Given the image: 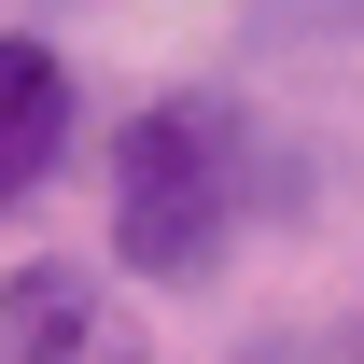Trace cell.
<instances>
[{"label":"cell","instance_id":"6da1fadb","mask_svg":"<svg viewBox=\"0 0 364 364\" xmlns=\"http://www.w3.org/2000/svg\"><path fill=\"white\" fill-rule=\"evenodd\" d=\"M252 127H238V98L182 85L154 98L127 127V154H112V252H127V280H168V294H196V280L225 267L238 238V196H252Z\"/></svg>","mask_w":364,"mask_h":364},{"label":"cell","instance_id":"7a4b0ae2","mask_svg":"<svg viewBox=\"0 0 364 364\" xmlns=\"http://www.w3.org/2000/svg\"><path fill=\"white\" fill-rule=\"evenodd\" d=\"M0 364H154V350L112 309V280L28 252V267H0Z\"/></svg>","mask_w":364,"mask_h":364},{"label":"cell","instance_id":"3957f363","mask_svg":"<svg viewBox=\"0 0 364 364\" xmlns=\"http://www.w3.org/2000/svg\"><path fill=\"white\" fill-rule=\"evenodd\" d=\"M56 154H70V56L28 43V28H0V210L43 196Z\"/></svg>","mask_w":364,"mask_h":364},{"label":"cell","instance_id":"277c9868","mask_svg":"<svg viewBox=\"0 0 364 364\" xmlns=\"http://www.w3.org/2000/svg\"><path fill=\"white\" fill-rule=\"evenodd\" d=\"M238 364H309V350H280V336H267V350H238Z\"/></svg>","mask_w":364,"mask_h":364},{"label":"cell","instance_id":"5b68a950","mask_svg":"<svg viewBox=\"0 0 364 364\" xmlns=\"http://www.w3.org/2000/svg\"><path fill=\"white\" fill-rule=\"evenodd\" d=\"M336 364H364V309H350V350H336Z\"/></svg>","mask_w":364,"mask_h":364}]
</instances>
